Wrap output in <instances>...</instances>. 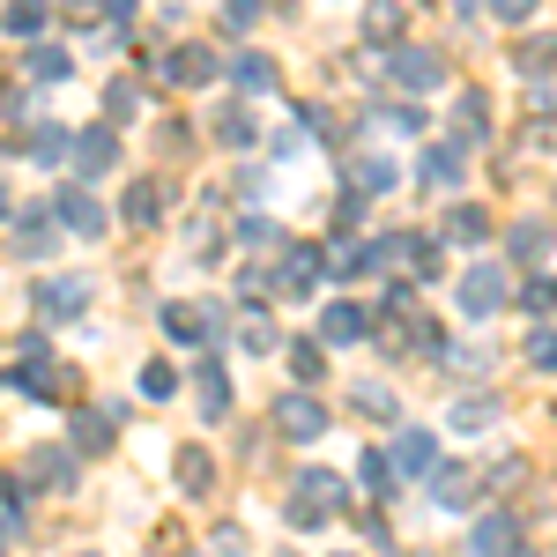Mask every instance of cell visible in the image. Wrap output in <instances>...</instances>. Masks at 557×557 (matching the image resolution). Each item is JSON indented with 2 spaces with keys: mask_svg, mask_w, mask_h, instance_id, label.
<instances>
[{
  "mask_svg": "<svg viewBox=\"0 0 557 557\" xmlns=\"http://www.w3.org/2000/svg\"><path fill=\"white\" fill-rule=\"evenodd\" d=\"M67 164H75V186L104 178L120 164V127H75L67 134Z\"/></svg>",
  "mask_w": 557,
  "mask_h": 557,
  "instance_id": "6da1fadb",
  "label": "cell"
},
{
  "mask_svg": "<svg viewBox=\"0 0 557 557\" xmlns=\"http://www.w3.org/2000/svg\"><path fill=\"white\" fill-rule=\"evenodd\" d=\"M506 305H513L506 268H498V260H475L469 275H461V312H469V320H491V312H506Z\"/></svg>",
  "mask_w": 557,
  "mask_h": 557,
  "instance_id": "7a4b0ae2",
  "label": "cell"
},
{
  "mask_svg": "<svg viewBox=\"0 0 557 557\" xmlns=\"http://www.w3.org/2000/svg\"><path fill=\"white\" fill-rule=\"evenodd\" d=\"M335 506H343V475H335V469H305L298 475V498H290V520H298V528H320Z\"/></svg>",
  "mask_w": 557,
  "mask_h": 557,
  "instance_id": "3957f363",
  "label": "cell"
},
{
  "mask_svg": "<svg viewBox=\"0 0 557 557\" xmlns=\"http://www.w3.org/2000/svg\"><path fill=\"white\" fill-rule=\"evenodd\" d=\"M8 253H15V260H52V253H60V223H52L45 209L15 215V231H8Z\"/></svg>",
  "mask_w": 557,
  "mask_h": 557,
  "instance_id": "277c9868",
  "label": "cell"
},
{
  "mask_svg": "<svg viewBox=\"0 0 557 557\" xmlns=\"http://www.w3.org/2000/svg\"><path fill=\"white\" fill-rule=\"evenodd\" d=\"M23 475H30L38 491H75L83 461H75L67 446H30V454H23Z\"/></svg>",
  "mask_w": 557,
  "mask_h": 557,
  "instance_id": "5b68a950",
  "label": "cell"
},
{
  "mask_svg": "<svg viewBox=\"0 0 557 557\" xmlns=\"http://www.w3.org/2000/svg\"><path fill=\"white\" fill-rule=\"evenodd\" d=\"M52 223H67L75 238H104V209H97V194H89V186H60Z\"/></svg>",
  "mask_w": 557,
  "mask_h": 557,
  "instance_id": "8992f818",
  "label": "cell"
},
{
  "mask_svg": "<svg viewBox=\"0 0 557 557\" xmlns=\"http://www.w3.org/2000/svg\"><path fill=\"white\" fill-rule=\"evenodd\" d=\"M475 491H483V475H475L469 461H438V475H431V498H438L446 513H469Z\"/></svg>",
  "mask_w": 557,
  "mask_h": 557,
  "instance_id": "52a82bcc",
  "label": "cell"
},
{
  "mask_svg": "<svg viewBox=\"0 0 557 557\" xmlns=\"http://www.w3.org/2000/svg\"><path fill=\"white\" fill-rule=\"evenodd\" d=\"M475 141H491V89H461V104H454V149L469 157Z\"/></svg>",
  "mask_w": 557,
  "mask_h": 557,
  "instance_id": "ba28073f",
  "label": "cell"
},
{
  "mask_svg": "<svg viewBox=\"0 0 557 557\" xmlns=\"http://www.w3.org/2000/svg\"><path fill=\"white\" fill-rule=\"evenodd\" d=\"M275 431L305 446V438H320V431H327V409H320L312 394H283V401H275Z\"/></svg>",
  "mask_w": 557,
  "mask_h": 557,
  "instance_id": "9c48e42d",
  "label": "cell"
},
{
  "mask_svg": "<svg viewBox=\"0 0 557 557\" xmlns=\"http://www.w3.org/2000/svg\"><path fill=\"white\" fill-rule=\"evenodd\" d=\"M394 83L401 89H438L446 83V60L424 52V45H394Z\"/></svg>",
  "mask_w": 557,
  "mask_h": 557,
  "instance_id": "30bf717a",
  "label": "cell"
},
{
  "mask_svg": "<svg viewBox=\"0 0 557 557\" xmlns=\"http://www.w3.org/2000/svg\"><path fill=\"white\" fill-rule=\"evenodd\" d=\"M469 557H520V520L513 513H483L469 535Z\"/></svg>",
  "mask_w": 557,
  "mask_h": 557,
  "instance_id": "8fae6325",
  "label": "cell"
},
{
  "mask_svg": "<svg viewBox=\"0 0 557 557\" xmlns=\"http://www.w3.org/2000/svg\"><path fill=\"white\" fill-rule=\"evenodd\" d=\"M83 305H89L83 275H52V283H38V312L45 320H83Z\"/></svg>",
  "mask_w": 557,
  "mask_h": 557,
  "instance_id": "7c38bea8",
  "label": "cell"
},
{
  "mask_svg": "<svg viewBox=\"0 0 557 557\" xmlns=\"http://www.w3.org/2000/svg\"><path fill=\"white\" fill-rule=\"evenodd\" d=\"M364 335H372V312L357 298H335L320 312V343H364Z\"/></svg>",
  "mask_w": 557,
  "mask_h": 557,
  "instance_id": "4fadbf2b",
  "label": "cell"
},
{
  "mask_svg": "<svg viewBox=\"0 0 557 557\" xmlns=\"http://www.w3.org/2000/svg\"><path fill=\"white\" fill-rule=\"evenodd\" d=\"M215 320H223L215 305H164V335H172V343H194V349L215 335Z\"/></svg>",
  "mask_w": 557,
  "mask_h": 557,
  "instance_id": "5bb4252c",
  "label": "cell"
},
{
  "mask_svg": "<svg viewBox=\"0 0 557 557\" xmlns=\"http://www.w3.org/2000/svg\"><path fill=\"white\" fill-rule=\"evenodd\" d=\"M320 275H327V253L320 246H290V260H283V298H312Z\"/></svg>",
  "mask_w": 557,
  "mask_h": 557,
  "instance_id": "9a60e30c",
  "label": "cell"
},
{
  "mask_svg": "<svg viewBox=\"0 0 557 557\" xmlns=\"http://www.w3.org/2000/svg\"><path fill=\"white\" fill-rule=\"evenodd\" d=\"M194 401H201V424H223L231 417V380H223V364H194Z\"/></svg>",
  "mask_w": 557,
  "mask_h": 557,
  "instance_id": "2e32d148",
  "label": "cell"
},
{
  "mask_svg": "<svg viewBox=\"0 0 557 557\" xmlns=\"http://www.w3.org/2000/svg\"><path fill=\"white\" fill-rule=\"evenodd\" d=\"M209 75H215V52H209L201 38L164 52V83H209Z\"/></svg>",
  "mask_w": 557,
  "mask_h": 557,
  "instance_id": "e0dca14e",
  "label": "cell"
},
{
  "mask_svg": "<svg viewBox=\"0 0 557 557\" xmlns=\"http://www.w3.org/2000/svg\"><path fill=\"white\" fill-rule=\"evenodd\" d=\"M438 238H446V246H483V238H491V215L475 209V201H454L446 223H438Z\"/></svg>",
  "mask_w": 557,
  "mask_h": 557,
  "instance_id": "ac0fdd59",
  "label": "cell"
},
{
  "mask_svg": "<svg viewBox=\"0 0 557 557\" xmlns=\"http://www.w3.org/2000/svg\"><path fill=\"white\" fill-rule=\"evenodd\" d=\"M461 172H469V157H461L454 141H431L424 164H417V178H424V186H461Z\"/></svg>",
  "mask_w": 557,
  "mask_h": 557,
  "instance_id": "d6986e66",
  "label": "cell"
},
{
  "mask_svg": "<svg viewBox=\"0 0 557 557\" xmlns=\"http://www.w3.org/2000/svg\"><path fill=\"white\" fill-rule=\"evenodd\" d=\"M386 461H394L401 475H431L438 469V446H431V431H401V446H394Z\"/></svg>",
  "mask_w": 557,
  "mask_h": 557,
  "instance_id": "ffe728a7",
  "label": "cell"
},
{
  "mask_svg": "<svg viewBox=\"0 0 557 557\" xmlns=\"http://www.w3.org/2000/svg\"><path fill=\"white\" fill-rule=\"evenodd\" d=\"M120 215H127L134 231H141V223H157V215H164V178H134L127 201H120Z\"/></svg>",
  "mask_w": 557,
  "mask_h": 557,
  "instance_id": "44dd1931",
  "label": "cell"
},
{
  "mask_svg": "<svg viewBox=\"0 0 557 557\" xmlns=\"http://www.w3.org/2000/svg\"><path fill=\"white\" fill-rule=\"evenodd\" d=\"M67 454H75V461H83V454H112V409H83V417H75V446H67Z\"/></svg>",
  "mask_w": 557,
  "mask_h": 557,
  "instance_id": "7402d4cb",
  "label": "cell"
},
{
  "mask_svg": "<svg viewBox=\"0 0 557 557\" xmlns=\"http://www.w3.org/2000/svg\"><path fill=\"white\" fill-rule=\"evenodd\" d=\"M231 83L246 89V97H268V89H275V60H268V52H238V60H231Z\"/></svg>",
  "mask_w": 557,
  "mask_h": 557,
  "instance_id": "603a6c76",
  "label": "cell"
},
{
  "mask_svg": "<svg viewBox=\"0 0 557 557\" xmlns=\"http://www.w3.org/2000/svg\"><path fill=\"white\" fill-rule=\"evenodd\" d=\"M15 149H23V157H38V164H60V157H67V127H60V120H38Z\"/></svg>",
  "mask_w": 557,
  "mask_h": 557,
  "instance_id": "cb8c5ba5",
  "label": "cell"
},
{
  "mask_svg": "<svg viewBox=\"0 0 557 557\" xmlns=\"http://www.w3.org/2000/svg\"><path fill=\"white\" fill-rule=\"evenodd\" d=\"M178 491H186V498H209V491H215V461L201 454V446L178 454Z\"/></svg>",
  "mask_w": 557,
  "mask_h": 557,
  "instance_id": "d4e9b609",
  "label": "cell"
},
{
  "mask_svg": "<svg viewBox=\"0 0 557 557\" xmlns=\"http://www.w3.org/2000/svg\"><path fill=\"white\" fill-rule=\"evenodd\" d=\"M513 260H528V268L550 260V223H543V215H520L513 223Z\"/></svg>",
  "mask_w": 557,
  "mask_h": 557,
  "instance_id": "484cf974",
  "label": "cell"
},
{
  "mask_svg": "<svg viewBox=\"0 0 557 557\" xmlns=\"http://www.w3.org/2000/svg\"><path fill=\"white\" fill-rule=\"evenodd\" d=\"M45 23H52V15H45L38 0H15V8H0V30H8V38H45Z\"/></svg>",
  "mask_w": 557,
  "mask_h": 557,
  "instance_id": "4316f807",
  "label": "cell"
},
{
  "mask_svg": "<svg viewBox=\"0 0 557 557\" xmlns=\"http://www.w3.org/2000/svg\"><path fill=\"white\" fill-rule=\"evenodd\" d=\"M215 141H223V149H253V141H260L253 112H246V104H231V112H215Z\"/></svg>",
  "mask_w": 557,
  "mask_h": 557,
  "instance_id": "83f0119b",
  "label": "cell"
},
{
  "mask_svg": "<svg viewBox=\"0 0 557 557\" xmlns=\"http://www.w3.org/2000/svg\"><path fill=\"white\" fill-rule=\"evenodd\" d=\"M283 349H290V372H298L305 386H320V380H327V349L312 343V335H298V343H283Z\"/></svg>",
  "mask_w": 557,
  "mask_h": 557,
  "instance_id": "f1b7e54d",
  "label": "cell"
},
{
  "mask_svg": "<svg viewBox=\"0 0 557 557\" xmlns=\"http://www.w3.org/2000/svg\"><path fill=\"white\" fill-rule=\"evenodd\" d=\"M23 67H30V83H60V75H75V60H67L60 45H30V60H23Z\"/></svg>",
  "mask_w": 557,
  "mask_h": 557,
  "instance_id": "f546056e",
  "label": "cell"
},
{
  "mask_svg": "<svg viewBox=\"0 0 557 557\" xmlns=\"http://www.w3.org/2000/svg\"><path fill=\"white\" fill-rule=\"evenodd\" d=\"M238 343L253 349V357H268V349H283V335H275V320H268V312H246V320H238Z\"/></svg>",
  "mask_w": 557,
  "mask_h": 557,
  "instance_id": "4dcf8cb0",
  "label": "cell"
},
{
  "mask_svg": "<svg viewBox=\"0 0 557 557\" xmlns=\"http://www.w3.org/2000/svg\"><path fill=\"white\" fill-rule=\"evenodd\" d=\"M520 312H535V320H550V312H557V275H535V283L520 290Z\"/></svg>",
  "mask_w": 557,
  "mask_h": 557,
  "instance_id": "1f68e13d",
  "label": "cell"
},
{
  "mask_svg": "<svg viewBox=\"0 0 557 557\" xmlns=\"http://www.w3.org/2000/svg\"><path fill=\"white\" fill-rule=\"evenodd\" d=\"M491 424H498V401H483V394L454 409V431H491Z\"/></svg>",
  "mask_w": 557,
  "mask_h": 557,
  "instance_id": "d6a6232c",
  "label": "cell"
},
{
  "mask_svg": "<svg viewBox=\"0 0 557 557\" xmlns=\"http://www.w3.org/2000/svg\"><path fill=\"white\" fill-rule=\"evenodd\" d=\"M364 483H372V498H394V491H401V483H394V461L372 454V446H364Z\"/></svg>",
  "mask_w": 557,
  "mask_h": 557,
  "instance_id": "836d02e7",
  "label": "cell"
},
{
  "mask_svg": "<svg viewBox=\"0 0 557 557\" xmlns=\"http://www.w3.org/2000/svg\"><path fill=\"white\" fill-rule=\"evenodd\" d=\"M23 528V475H0V535Z\"/></svg>",
  "mask_w": 557,
  "mask_h": 557,
  "instance_id": "e575fe53",
  "label": "cell"
},
{
  "mask_svg": "<svg viewBox=\"0 0 557 557\" xmlns=\"http://www.w3.org/2000/svg\"><path fill=\"white\" fill-rule=\"evenodd\" d=\"M446 364H454V372H491V349H475V343H446Z\"/></svg>",
  "mask_w": 557,
  "mask_h": 557,
  "instance_id": "d590c367",
  "label": "cell"
},
{
  "mask_svg": "<svg viewBox=\"0 0 557 557\" xmlns=\"http://www.w3.org/2000/svg\"><path fill=\"white\" fill-rule=\"evenodd\" d=\"M520 67H528V75L557 67V38H520Z\"/></svg>",
  "mask_w": 557,
  "mask_h": 557,
  "instance_id": "8d00e7d4",
  "label": "cell"
},
{
  "mask_svg": "<svg viewBox=\"0 0 557 557\" xmlns=\"http://www.w3.org/2000/svg\"><path fill=\"white\" fill-rule=\"evenodd\" d=\"M386 186H394V164L386 157H364L357 164V194H386Z\"/></svg>",
  "mask_w": 557,
  "mask_h": 557,
  "instance_id": "74e56055",
  "label": "cell"
},
{
  "mask_svg": "<svg viewBox=\"0 0 557 557\" xmlns=\"http://www.w3.org/2000/svg\"><path fill=\"white\" fill-rule=\"evenodd\" d=\"M275 238H283V231H275L268 215H246V223H238V246H253V253H268Z\"/></svg>",
  "mask_w": 557,
  "mask_h": 557,
  "instance_id": "f35d334b",
  "label": "cell"
},
{
  "mask_svg": "<svg viewBox=\"0 0 557 557\" xmlns=\"http://www.w3.org/2000/svg\"><path fill=\"white\" fill-rule=\"evenodd\" d=\"M364 38H372V45H394V38H401V8H380V15H364Z\"/></svg>",
  "mask_w": 557,
  "mask_h": 557,
  "instance_id": "ab89813d",
  "label": "cell"
},
{
  "mask_svg": "<svg viewBox=\"0 0 557 557\" xmlns=\"http://www.w3.org/2000/svg\"><path fill=\"white\" fill-rule=\"evenodd\" d=\"M141 394H149V401H172V394H178V372H172V364H149V372H141Z\"/></svg>",
  "mask_w": 557,
  "mask_h": 557,
  "instance_id": "60d3db41",
  "label": "cell"
},
{
  "mask_svg": "<svg viewBox=\"0 0 557 557\" xmlns=\"http://www.w3.org/2000/svg\"><path fill=\"white\" fill-rule=\"evenodd\" d=\"M327 268H335V275H364V268H372V260H364V238H343V253H327Z\"/></svg>",
  "mask_w": 557,
  "mask_h": 557,
  "instance_id": "b9f144b4",
  "label": "cell"
},
{
  "mask_svg": "<svg viewBox=\"0 0 557 557\" xmlns=\"http://www.w3.org/2000/svg\"><path fill=\"white\" fill-rule=\"evenodd\" d=\"M528 364H535V372H557V327H543V335L528 343Z\"/></svg>",
  "mask_w": 557,
  "mask_h": 557,
  "instance_id": "7bdbcfd3",
  "label": "cell"
},
{
  "mask_svg": "<svg viewBox=\"0 0 557 557\" xmlns=\"http://www.w3.org/2000/svg\"><path fill=\"white\" fill-rule=\"evenodd\" d=\"M357 409H364V417H386V424H394V394H386V386H357Z\"/></svg>",
  "mask_w": 557,
  "mask_h": 557,
  "instance_id": "ee69618b",
  "label": "cell"
},
{
  "mask_svg": "<svg viewBox=\"0 0 557 557\" xmlns=\"http://www.w3.org/2000/svg\"><path fill=\"white\" fill-rule=\"evenodd\" d=\"M209 543H215V557H246V550H253V543H246V528H231V520L215 528Z\"/></svg>",
  "mask_w": 557,
  "mask_h": 557,
  "instance_id": "f6af8a7d",
  "label": "cell"
},
{
  "mask_svg": "<svg viewBox=\"0 0 557 557\" xmlns=\"http://www.w3.org/2000/svg\"><path fill=\"white\" fill-rule=\"evenodd\" d=\"M134 104H141V89H134V83H112V89H104V112H112V120H127Z\"/></svg>",
  "mask_w": 557,
  "mask_h": 557,
  "instance_id": "bcb514c9",
  "label": "cell"
},
{
  "mask_svg": "<svg viewBox=\"0 0 557 557\" xmlns=\"http://www.w3.org/2000/svg\"><path fill=\"white\" fill-rule=\"evenodd\" d=\"M253 15H260L253 0H231V8H223V30H231V38H238V30H253Z\"/></svg>",
  "mask_w": 557,
  "mask_h": 557,
  "instance_id": "7dc6e473",
  "label": "cell"
},
{
  "mask_svg": "<svg viewBox=\"0 0 557 557\" xmlns=\"http://www.w3.org/2000/svg\"><path fill=\"white\" fill-rule=\"evenodd\" d=\"M386 127H394V134H417L424 120H417V104H386Z\"/></svg>",
  "mask_w": 557,
  "mask_h": 557,
  "instance_id": "c3c4849f",
  "label": "cell"
},
{
  "mask_svg": "<svg viewBox=\"0 0 557 557\" xmlns=\"http://www.w3.org/2000/svg\"><path fill=\"white\" fill-rule=\"evenodd\" d=\"M528 8H535V0H491V15H498V23H513V30L528 23Z\"/></svg>",
  "mask_w": 557,
  "mask_h": 557,
  "instance_id": "681fc988",
  "label": "cell"
},
{
  "mask_svg": "<svg viewBox=\"0 0 557 557\" xmlns=\"http://www.w3.org/2000/svg\"><path fill=\"white\" fill-rule=\"evenodd\" d=\"M0 215H8V194H0Z\"/></svg>",
  "mask_w": 557,
  "mask_h": 557,
  "instance_id": "f907efd6",
  "label": "cell"
},
{
  "mask_svg": "<svg viewBox=\"0 0 557 557\" xmlns=\"http://www.w3.org/2000/svg\"><path fill=\"white\" fill-rule=\"evenodd\" d=\"M83 557H89V550H83Z\"/></svg>",
  "mask_w": 557,
  "mask_h": 557,
  "instance_id": "816d5d0a",
  "label": "cell"
}]
</instances>
